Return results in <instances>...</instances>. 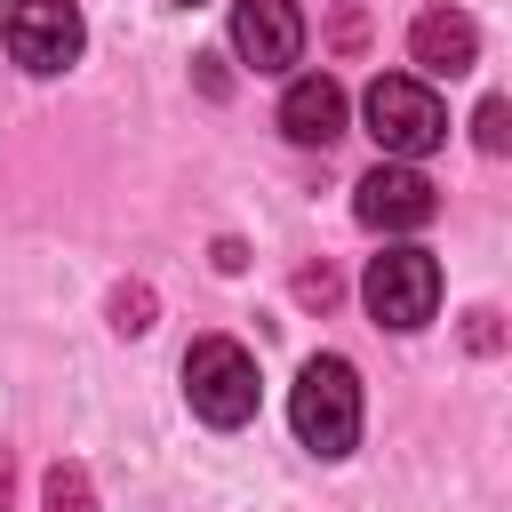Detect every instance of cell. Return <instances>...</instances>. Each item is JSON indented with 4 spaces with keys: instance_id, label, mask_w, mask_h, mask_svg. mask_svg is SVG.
<instances>
[{
    "instance_id": "obj_1",
    "label": "cell",
    "mask_w": 512,
    "mask_h": 512,
    "mask_svg": "<svg viewBox=\"0 0 512 512\" xmlns=\"http://www.w3.org/2000/svg\"><path fill=\"white\" fill-rule=\"evenodd\" d=\"M288 424L312 456H352L360 448V376L344 352H312L288 384Z\"/></svg>"
},
{
    "instance_id": "obj_2",
    "label": "cell",
    "mask_w": 512,
    "mask_h": 512,
    "mask_svg": "<svg viewBox=\"0 0 512 512\" xmlns=\"http://www.w3.org/2000/svg\"><path fill=\"white\" fill-rule=\"evenodd\" d=\"M360 112H368V136L384 144V160H408V168L448 136V104H440L432 80H416V72H376Z\"/></svg>"
},
{
    "instance_id": "obj_3",
    "label": "cell",
    "mask_w": 512,
    "mask_h": 512,
    "mask_svg": "<svg viewBox=\"0 0 512 512\" xmlns=\"http://www.w3.org/2000/svg\"><path fill=\"white\" fill-rule=\"evenodd\" d=\"M184 400H192L200 424L240 432V424L256 416V360H248L232 336H200V344L184 352Z\"/></svg>"
},
{
    "instance_id": "obj_4",
    "label": "cell",
    "mask_w": 512,
    "mask_h": 512,
    "mask_svg": "<svg viewBox=\"0 0 512 512\" xmlns=\"http://www.w3.org/2000/svg\"><path fill=\"white\" fill-rule=\"evenodd\" d=\"M360 296H368V312L384 320V328H424L432 312H440V264L424 256V248H384V256H368V280H360Z\"/></svg>"
},
{
    "instance_id": "obj_5",
    "label": "cell",
    "mask_w": 512,
    "mask_h": 512,
    "mask_svg": "<svg viewBox=\"0 0 512 512\" xmlns=\"http://www.w3.org/2000/svg\"><path fill=\"white\" fill-rule=\"evenodd\" d=\"M80 40H88V24L72 0H8V56L24 72H64L80 56Z\"/></svg>"
},
{
    "instance_id": "obj_6",
    "label": "cell",
    "mask_w": 512,
    "mask_h": 512,
    "mask_svg": "<svg viewBox=\"0 0 512 512\" xmlns=\"http://www.w3.org/2000/svg\"><path fill=\"white\" fill-rule=\"evenodd\" d=\"M432 184H424V168H408V160H376L360 184H352V216L368 224V232H416V224H432Z\"/></svg>"
},
{
    "instance_id": "obj_7",
    "label": "cell",
    "mask_w": 512,
    "mask_h": 512,
    "mask_svg": "<svg viewBox=\"0 0 512 512\" xmlns=\"http://www.w3.org/2000/svg\"><path fill=\"white\" fill-rule=\"evenodd\" d=\"M232 48H240V64H256V72H288V64L304 56V16H296V0H232Z\"/></svg>"
},
{
    "instance_id": "obj_8",
    "label": "cell",
    "mask_w": 512,
    "mask_h": 512,
    "mask_svg": "<svg viewBox=\"0 0 512 512\" xmlns=\"http://www.w3.org/2000/svg\"><path fill=\"white\" fill-rule=\"evenodd\" d=\"M408 56L440 80H456V72H472V56H480V32H472V16L464 8H424L416 24H408Z\"/></svg>"
},
{
    "instance_id": "obj_9",
    "label": "cell",
    "mask_w": 512,
    "mask_h": 512,
    "mask_svg": "<svg viewBox=\"0 0 512 512\" xmlns=\"http://www.w3.org/2000/svg\"><path fill=\"white\" fill-rule=\"evenodd\" d=\"M280 128H288L296 144H336V136H344V88H336L328 72L288 80V96H280Z\"/></svg>"
},
{
    "instance_id": "obj_10",
    "label": "cell",
    "mask_w": 512,
    "mask_h": 512,
    "mask_svg": "<svg viewBox=\"0 0 512 512\" xmlns=\"http://www.w3.org/2000/svg\"><path fill=\"white\" fill-rule=\"evenodd\" d=\"M40 512H96L88 472H80V464H48V480H40Z\"/></svg>"
},
{
    "instance_id": "obj_11",
    "label": "cell",
    "mask_w": 512,
    "mask_h": 512,
    "mask_svg": "<svg viewBox=\"0 0 512 512\" xmlns=\"http://www.w3.org/2000/svg\"><path fill=\"white\" fill-rule=\"evenodd\" d=\"M504 120H512V104H504V96H488V104L472 112V144H480V152H504V144H512V128H504Z\"/></svg>"
},
{
    "instance_id": "obj_12",
    "label": "cell",
    "mask_w": 512,
    "mask_h": 512,
    "mask_svg": "<svg viewBox=\"0 0 512 512\" xmlns=\"http://www.w3.org/2000/svg\"><path fill=\"white\" fill-rule=\"evenodd\" d=\"M112 328H120V336H144V328H152V288H120V296H112Z\"/></svg>"
},
{
    "instance_id": "obj_13",
    "label": "cell",
    "mask_w": 512,
    "mask_h": 512,
    "mask_svg": "<svg viewBox=\"0 0 512 512\" xmlns=\"http://www.w3.org/2000/svg\"><path fill=\"white\" fill-rule=\"evenodd\" d=\"M296 296H304V304H328V296H336V272H328V264H320V272H296Z\"/></svg>"
},
{
    "instance_id": "obj_14",
    "label": "cell",
    "mask_w": 512,
    "mask_h": 512,
    "mask_svg": "<svg viewBox=\"0 0 512 512\" xmlns=\"http://www.w3.org/2000/svg\"><path fill=\"white\" fill-rule=\"evenodd\" d=\"M0 496H8V456H0Z\"/></svg>"
},
{
    "instance_id": "obj_15",
    "label": "cell",
    "mask_w": 512,
    "mask_h": 512,
    "mask_svg": "<svg viewBox=\"0 0 512 512\" xmlns=\"http://www.w3.org/2000/svg\"><path fill=\"white\" fill-rule=\"evenodd\" d=\"M176 8H192V0H176Z\"/></svg>"
}]
</instances>
